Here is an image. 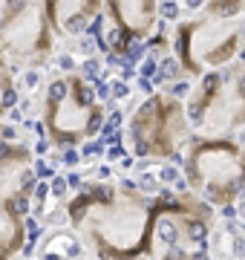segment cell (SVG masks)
<instances>
[{"label": "cell", "mask_w": 245, "mask_h": 260, "mask_svg": "<svg viewBox=\"0 0 245 260\" xmlns=\"http://www.w3.org/2000/svg\"><path fill=\"white\" fill-rule=\"evenodd\" d=\"M67 225L81 234L95 260H150L156 257L153 225L156 197L141 194L133 179L81 182L64 200Z\"/></svg>", "instance_id": "obj_1"}, {"label": "cell", "mask_w": 245, "mask_h": 260, "mask_svg": "<svg viewBox=\"0 0 245 260\" xmlns=\"http://www.w3.org/2000/svg\"><path fill=\"white\" fill-rule=\"evenodd\" d=\"M242 47L245 0H205L193 18L176 24L170 38L173 58L190 78L231 64Z\"/></svg>", "instance_id": "obj_2"}, {"label": "cell", "mask_w": 245, "mask_h": 260, "mask_svg": "<svg viewBox=\"0 0 245 260\" xmlns=\"http://www.w3.org/2000/svg\"><path fill=\"white\" fill-rule=\"evenodd\" d=\"M104 101H98L93 81H87L81 72H64L47 84L41 136H47L52 148H78L87 139H95L104 127Z\"/></svg>", "instance_id": "obj_3"}, {"label": "cell", "mask_w": 245, "mask_h": 260, "mask_svg": "<svg viewBox=\"0 0 245 260\" xmlns=\"http://www.w3.org/2000/svg\"><path fill=\"white\" fill-rule=\"evenodd\" d=\"M182 177L187 191L219 208L245 194V148L233 136L190 133L182 151Z\"/></svg>", "instance_id": "obj_4"}, {"label": "cell", "mask_w": 245, "mask_h": 260, "mask_svg": "<svg viewBox=\"0 0 245 260\" xmlns=\"http://www.w3.org/2000/svg\"><path fill=\"white\" fill-rule=\"evenodd\" d=\"M185 116L199 136H233L245 127V61L202 72L185 95Z\"/></svg>", "instance_id": "obj_5"}, {"label": "cell", "mask_w": 245, "mask_h": 260, "mask_svg": "<svg viewBox=\"0 0 245 260\" xmlns=\"http://www.w3.org/2000/svg\"><path fill=\"white\" fill-rule=\"evenodd\" d=\"M190 133L185 101L170 93H150L127 118V142L136 159L182 165V151Z\"/></svg>", "instance_id": "obj_6"}, {"label": "cell", "mask_w": 245, "mask_h": 260, "mask_svg": "<svg viewBox=\"0 0 245 260\" xmlns=\"http://www.w3.org/2000/svg\"><path fill=\"white\" fill-rule=\"evenodd\" d=\"M0 52L15 70H41L55 55L44 0H0Z\"/></svg>", "instance_id": "obj_7"}, {"label": "cell", "mask_w": 245, "mask_h": 260, "mask_svg": "<svg viewBox=\"0 0 245 260\" xmlns=\"http://www.w3.org/2000/svg\"><path fill=\"white\" fill-rule=\"evenodd\" d=\"M159 3L162 0H104V9L110 26H116L121 35L133 41H147L159 26Z\"/></svg>", "instance_id": "obj_8"}, {"label": "cell", "mask_w": 245, "mask_h": 260, "mask_svg": "<svg viewBox=\"0 0 245 260\" xmlns=\"http://www.w3.org/2000/svg\"><path fill=\"white\" fill-rule=\"evenodd\" d=\"M44 9L55 38H78L101 15L104 0H44Z\"/></svg>", "instance_id": "obj_9"}, {"label": "cell", "mask_w": 245, "mask_h": 260, "mask_svg": "<svg viewBox=\"0 0 245 260\" xmlns=\"http://www.w3.org/2000/svg\"><path fill=\"white\" fill-rule=\"evenodd\" d=\"M38 260H78L84 257V246L81 234L72 225H55L47 237L38 240Z\"/></svg>", "instance_id": "obj_10"}, {"label": "cell", "mask_w": 245, "mask_h": 260, "mask_svg": "<svg viewBox=\"0 0 245 260\" xmlns=\"http://www.w3.org/2000/svg\"><path fill=\"white\" fill-rule=\"evenodd\" d=\"M21 101V84H18V70L0 52V118Z\"/></svg>", "instance_id": "obj_11"}, {"label": "cell", "mask_w": 245, "mask_h": 260, "mask_svg": "<svg viewBox=\"0 0 245 260\" xmlns=\"http://www.w3.org/2000/svg\"><path fill=\"white\" fill-rule=\"evenodd\" d=\"M156 260H213L208 251H196V248H182V246H170L162 248Z\"/></svg>", "instance_id": "obj_12"}, {"label": "cell", "mask_w": 245, "mask_h": 260, "mask_svg": "<svg viewBox=\"0 0 245 260\" xmlns=\"http://www.w3.org/2000/svg\"><path fill=\"white\" fill-rule=\"evenodd\" d=\"M133 182H136V188H139L141 194H156V191H159V185H162V182H159V177H156L153 171H144V174H141V177H136Z\"/></svg>", "instance_id": "obj_13"}, {"label": "cell", "mask_w": 245, "mask_h": 260, "mask_svg": "<svg viewBox=\"0 0 245 260\" xmlns=\"http://www.w3.org/2000/svg\"><path fill=\"white\" fill-rule=\"evenodd\" d=\"M156 177H159V182H162V185H173L176 179L182 177V171H179L173 162H162V168L156 171Z\"/></svg>", "instance_id": "obj_14"}, {"label": "cell", "mask_w": 245, "mask_h": 260, "mask_svg": "<svg viewBox=\"0 0 245 260\" xmlns=\"http://www.w3.org/2000/svg\"><path fill=\"white\" fill-rule=\"evenodd\" d=\"M84 75V78H87V81H98V78H101V75H98V72H101V64H98V61L95 58H90V61H84L81 64V70H78Z\"/></svg>", "instance_id": "obj_15"}, {"label": "cell", "mask_w": 245, "mask_h": 260, "mask_svg": "<svg viewBox=\"0 0 245 260\" xmlns=\"http://www.w3.org/2000/svg\"><path fill=\"white\" fill-rule=\"evenodd\" d=\"M67 194H70V188H67V177H55L52 182H49V197L67 200Z\"/></svg>", "instance_id": "obj_16"}, {"label": "cell", "mask_w": 245, "mask_h": 260, "mask_svg": "<svg viewBox=\"0 0 245 260\" xmlns=\"http://www.w3.org/2000/svg\"><path fill=\"white\" fill-rule=\"evenodd\" d=\"M159 18H162V21H176V18H179L176 0H162V3H159Z\"/></svg>", "instance_id": "obj_17"}, {"label": "cell", "mask_w": 245, "mask_h": 260, "mask_svg": "<svg viewBox=\"0 0 245 260\" xmlns=\"http://www.w3.org/2000/svg\"><path fill=\"white\" fill-rule=\"evenodd\" d=\"M32 171H35L38 179H52V174H55V168L44 162V159H32Z\"/></svg>", "instance_id": "obj_18"}, {"label": "cell", "mask_w": 245, "mask_h": 260, "mask_svg": "<svg viewBox=\"0 0 245 260\" xmlns=\"http://www.w3.org/2000/svg\"><path fill=\"white\" fill-rule=\"evenodd\" d=\"M167 93L173 95V98H182V101H185V95L190 93V81H187V78H182V81H176L173 87L167 90Z\"/></svg>", "instance_id": "obj_19"}, {"label": "cell", "mask_w": 245, "mask_h": 260, "mask_svg": "<svg viewBox=\"0 0 245 260\" xmlns=\"http://www.w3.org/2000/svg\"><path fill=\"white\" fill-rule=\"evenodd\" d=\"M130 95V87L124 81H113V87H110V98L113 101H118V98H127Z\"/></svg>", "instance_id": "obj_20"}, {"label": "cell", "mask_w": 245, "mask_h": 260, "mask_svg": "<svg viewBox=\"0 0 245 260\" xmlns=\"http://www.w3.org/2000/svg\"><path fill=\"white\" fill-rule=\"evenodd\" d=\"M98 154H101V142L87 139V142H84V148H81V156H84V159H93V156H98Z\"/></svg>", "instance_id": "obj_21"}, {"label": "cell", "mask_w": 245, "mask_h": 260, "mask_svg": "<svg viewBox=\"0 0 245 260\" xmlns=\"http://www.w3.org/2000/svg\"><path fill=\"white\" fill-rule=\"evenodd\" d=\"M24 72V81H18V84H24L26 90H35L38 87V78H41V72L38 70H21Z\"/></svg>", "instance_id": "obj_22"}, {"label": "cell", "mask_w": 245, "mask_h": 260, "mask_svg": "<svg viewBox=\"0 0 245 260\" xmlns=\"http://www.w3.org/2000/svg\"><path fill=\"white\" fill-rule=\"evenodd\" d=\"M95 179H101V182H110V179H113V168H110V165L95 168Z\"/></svg>", "instance_id": "obj_23"}, {"label": "cell", "mask_w": 245, "mask_h": 260, "mask_svg": "<svg viewBox=\"0 0 245 260\" xmlns=\"http://www.w3.org/2000/svg\"><path fill=\"white\" fill-rule=\"evenodd\" d=\"M58 64H61V70H64V72H75V61H72L67 52H64V55H58Z\"/></svg>", "instance_id": "obj_24"}, {"label": "cell", "mask_w": 245, "mask_h": 260, "mask_svg": "<svg viewBox=\"0 0 245 260\" xmlns=\"http://www.w3.org/2000/svg\"><path fill=\"white\" fill-rule=\"evenodd\" d=\"M49 148H52V145H49V139H47V136H41V142L35 145V151H32V154H35V156H47Z\"/></svg>", "instance_id": "obj_25"}, {"label": "cell", "mask_w": 245, "mask_h": 260, "mask_svg": "<svg viewBox=\"0 0 245 260\" xmlns=\"http://www.w3.org/2000/svg\"><path fill=\"white\" fill-rule=\"evenodd\" d=\"M233 136H236V142H239V145H242V148H245V127H239V130H236V133H233Z\"/></svg>", "instance_id": "obj_26"}, {"label": "cell", "mask_w": 245, "mask_h": 260, "mask_svg": "<svg viewBox=\"0 0 245 260\" xmlns=\"http://www.w3.org/2000/svg\"><path fill=\"white\" fill-rule=\"evenodd\" d=\"M202 3H205V0H187V6H190V9H199Z\"/></svg>", "instance_id": "obj_27"}, {"label": "cell", "mask_w": 245, "mask_h": 260, "mask_svg": "<svg viewBox=\"0 0 245 260\" xmlns=\"http://www.w3.org/2000/svg\"><path fill=\"white\" fill-rule=\"evenodd\" d=\"M78 260H95V257H87V254H84V257H78Z\"/></svg>", "instance_id": "obj_28"}]
</instances>
